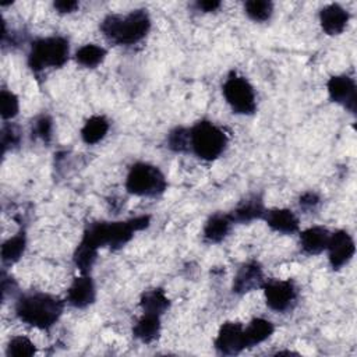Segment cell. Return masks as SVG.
Wrapping results in <instances>:
<instances>
[{"label": "cell", "mask_w": 357, "mask_h": 357, "mask_svg": "<svg viewBox=\"0 0 357 357\" xmlns=\"http://www.w3.org/2000/svg\"><path fill=\"white\" fill-rule=\"evenodd\" d=\"M331 233L322 226H312L300 233L301 250L310 255H318L328 247Z\"/></svg>", "instance_id": "17"}, {"label": "cell", "mask_w": 357, "mask_h": 357, "mask_svg": "<svg viewBox=\"0 0 357 357\" xmlns=\"http://www.w3.org/2000/svg\"><path fill=\"white\" fill-rule=\"evenodd\" d=\"M167 145L174 152H185L190 149V128L176 127L167 135Z\"/></svg>", "instance_id": "29"}, {"label": "cell", "mask_w": 357, "mask_h": 357, "mask_svg": "<svg viewBox=\"0 0 357 357\" xmlns=\"http://www.w3.org/2000/svg\"><path fill=\"white\" fill-rule=\"evenodd\" d=\"M53 6L59 13L66 14V13H73L78 7V3L73 0H60V1H54Z\"/></svg>", "instance_id": "33"}, {"label": "cell", "mask_w": 357, "mask_h": 357, "mask_svg": "<svg viewBox=\"0 0 357 357\" xmlns=\"http://www.w3.org/2000/svg\"><path fill=\"white\" fill-rule=\"evenodd\" d=\"M318 202H319V197L312 191H307L300 197V205L304 208H314L315 205H318Z\"/></svg>", "instance_id": "32"}, {"label": "cell", "mask_w": 357, "mask_h": 357, "mask_svg": "<svg viewBox=\"0 0 357 357\" xmlns=\"http://www.w3.org/2000/svg\"><path fill=\"white\" fill-rule=\"evenodd\" d=\"M273 331H275V326L271 321H268L265 318L251 319L250 324L247 326H244V336H245L247 349L265 342L268 337H271Z\"/></svg>", "instance_id": "20"}, {"label": "cell", "mask_w": 357, "mask_h": 357, "mask_svg": "<svg viewBox=\"0 0 357 357\" xmlns=\"http://www.w3.org/2000/svg\"><path fill=\"white\" fill-rule=\"evenodd\" d=\"M7 356L13 357H31L36 353L35 343L25 336H14L10 339L6 350Z\"/></svg>", "instance_id": "27"}, {"label": "cell", "mask_w": 357, "mask_h": 357, "mask_svg": "<svg viewBox=\"0 0 357 357\" xmlns=\"http://www.w3.org/2000/svg\"><path fill=\"white\" fill-rule=\"evenodd\" d=\"M52 119L46 114L38 117L33 124V132L43 141H49L52 137Z\"/></svg>", "instance_id": "30"}, {"label": "cell", "mask_w": 357, "mask_h": 357, "mask_svg": "<svg viewBox=\"0 0 357 357\" xmlns=\"http://www.w3.org/2000/svg\"><path fill=\"white\" fill-rule=\"evenodd\" d=\"M109 131V121L103 116L89 117L81 128V138L85 144L93 145L102 141Z\"/></svg>", "instance_id": "22"}, {"label": "cell", "mask_w": 357, "mask_h": 357, "mask_svg": "<svg viewBox=\"0 0 357 357\" xmlns=\"http://www.w3.org/2000/svg\"><path fill=\"white\" fill-rule=\"evenodd\" d=\"M149 226V216H137L119 222H96L86 227L82 240L85 244L99 250L105 245L116 250L127 244L135 231Z\"/></svg>", "instance_id": "1"}, {"label": "cell", "mask_w": 357, "mask_h": 357, "mask_svg": "<svg viewBox=\"0 0 357 357\" xmlns=\"http://www.w3.org/2000/svg\"><path fill=\"white\" fill-rule=\"evenodd\" d=\"M264 202L259 195L254 194L240 201L236 208L229 213L233 223H250L255 219L264 218L265 213Z\"/></svg>", "instance_id": "15"}, {"label": "cell", "mask_w": 357, "mask_h": 357, "mask_svg": "<svg viewBox=\"0 0 357 357\" xmlns=\"http://www.w3.org/2000/svg\"><path fill=\"white\" fill-rule=\"evenodd\" d=\"M215 349L225 356H234L247 349L244 326L240 322H225L215 337Z\"/></svg>", "instance_id": "9"}, {"label": "cell", "mask_w": 357, "mask_h": 357, "mask_svg": "<svg viewBox=\"0 0 357 357\" xmlns=\"http://www.w3.org/2000/svg\"><path fill=\"white\" fill-rule=\"evenodd\" d=\"M227 145V135L216 124L201 120L190 128V149L202 160L218 159Z\"/></svg>", "instance_id": "4"}, {"label": "cell", "mask_w": 357, "mask_h": 357, "mask_svg": "<svg viewBox=\"0 0 357 357\" xmlns=\"http://www.w3.org/2000/svg\"><path fill=\"white\" fill-rule=\"evenodd\" d=\"M96 258H98V250L82 241H79L73 257L74 264L81 273H89Z\"/></svg>", "instance_id": "25"}, {"label": "cell", "mask_w": 357, "mask_h": 357, "mask_svg": "<svg viewBox=\"0 0 357 357\" xmlns=\"http://www.w3.org/2000/svg\"><path fill=\"white\" fill-rule=\"evenodd\" d=\"M222 91L227 105L234 113L248 116L257 110L255 91L247 78L231 73L223 82Z\"/></svg>", "instance_id": "7"}, {"label": "cell", "mask_w": 357, "mask_h": 357, "mask_svg": "<svg viewBox=\"0 0 357 357\" xmlns=\"http://www.w3.org/2000/svg\"><path fill=\"white\" fill-rule=\"evenodd\" d=\"M326 251L331 266L333 269H340L349 264L356 252L354 240L346 230H337L331 233Z\"/></svg>", "instance_id": "11"}, {"label": "cell", "mask_w": 357, "mask_h": 357, "mask_svg": "<svg viewBox=\"0 0 357 357\" xmlns=\"http://www.w3.org/2000/svg\"><path fill=\"white\" fill-rule=\"evenodd\" d=\"M329 98L342 105L350 113H356L357 109V86L353 78L349 75H333L326 82Z\"/></svg>", "instance_id": "10"}, {"label": "cell", "mask_w": 357, "mask_h": 357, "mask_svg": "<svg viewBox=\"0 0 357 357\" xmlns=\"http://www.w3.org/2000/svg\"><path fill=\"white\" fill-rule=\"evenodd\" d=\"M151 18L145 10H134L126 15L110 14L102 24L103 35L117 45H134L148 33Z\"/></svg>", "instance_id": "3"}, {"label": "cell", "mask_w": 357, "mask_h": 357, "mask_svg": "<svg viewBox=\"0 0 357 357\" xmlns=\"http://www.w3.org/2000/svg\"><path fill=\"white\" fill-rule=\"evenodd\" d=\"M264 282H265L264 272L259 264L255 261L245 262L240 266V269L234 276L233 291L237 294H244L262 287Z\"/></svg>", "instance_id": "13"}, {"label": "cell", "mask_w": 357, "mask_h": 357, "mask_svg": "<svg viewBox=\"0 0 357 357\" xmlns=\"http://www.w3.org/2000/svg\"><path fill=\"white\" fill-rule=\"evenodd\" d=\"M197 7L205 13H211V11L218 10L220 7V3L216 0H205V1H198Z\"/></svg>", "instance_id": "34"}, {"label": "cell", "mask_w": 357, "mask_h": 357, "mask_svg": "<svg viewBox=\"0 0 357 357\" xmlns=\"http://www.w3.org/2000/svg\"><path fill=\"white\" fill-rule=\"evenodd\" d=\"M266 305L278 312L287 311L297 298V290L290 280H265L262 287Z\"/></svg>", "instance_id": "8"}, {"label": "cell", "mask_w": 357, "mask_h": 357, "mask_svg": "<svg viewBox=\"0 0 357 357\" xmlns=\"http://www.w3.org/2000/svg\"><path fill=\"white\" fill-rule=\"evenodd\" d=\"M64 303L46 293L21 296L15 304L17 317L38 329H50L61 317Z\"/></svg>", "instance_id": "2"}, {"label": "cell", "mask_w": 357, "mask_h": 357, "mask_svg": "<svg viewBox=\"0 0 357 357\" xmlns=\"http://www.w3.org/2000/svg\"><path fill=\"white\" fill-rule=\"evenodd\" d=\"M139 305L142 308V312L162 315L167 311L170 300L162 289H152L142 293L139 298Z\"/></svg>", "instance_id": "21"}, {"label": "cell", "mask_w": 357, "mask_h": 357, "mask_svg": "<svg viewBox=\"0 0 357 357\" xmlns=\"http://www.w3.org/2000/svg\"><path fill=\"white\" fill-rule=\"evenodd\" d=\"M160 329V315L144 312L142 317L134 325L132 335L144 343H152L159 337Z\"/></svg>", "instance_id": "19"}, {"label": "cell", "mask_w": 357, "mask_h": 357, "mask_svg": "<svg viewBox=\"0 0 357 357\" xmlns=\"http://www.w3.org/2000/svg\"><path fill=\"white\" fill-rule=\"evenodd\" d=\"M264 219L266 225L278 233L291 234L298 230V218L293 211L286 208H273L268 209L264 213Z\"/></svg>", "instance_id": "16"}, {"label": "cell", "mask_w": 357, "mask_h": 357, "mask_svg": "<svg viewBox=\"0 0 357 357\" xmlns=\"http://www.w3.org/2000/svg\"><path fill=\"white\" fill-rule=\"evenodd\" d=\"M233 222L229 213H215L204 225L202 237L206 243H220L230 231Z\"/></svg>", "instance_id": "18"}, {"label": "cell", "mask_w": 357, "mask_h": 357, "mask_svg": "<svg viewBox=\"0 0 357 357\" xmlns=\"http://www.w3.org/2000/svg\"><path fill=\"white\" fill-rule=\"evenodd\" d=\"M349 22V13L339 4H328L319 11V24L325 33L339 35Z\"/></svg>", "instance_id": "14"}, {"label": "cell", "mask_w": 357, "mask_h": 357, "mask_svg": "<svg viewBox=\"0 0 357 357\" xmlns=\"http://www.w3.org/2000/svg\"><path fill=\"white\" fill-rule=\"evenodd\" d=\"M26 248V236L24 231L7 238L1 245V259L6 264H14L20 261Z\"/></svg>", "instance_id": "23"}, {"label": "cell", "mask_w": 357, "mask_h": 357, "mask_svg": "<svg viewBox=\"0 0 357 357\" xmlns=\"http://www.w3.org/2000/svg\"><path fill=\"white\" fill-rule=\"evenodd\" d=\"M70 54L68 40L63 36H47L36 39L28 54V64L33 71L49 67H61Z\"/></svg>", "instance_id": "5"}, {"label": "cell", "mask_w": 357, "mask_h": 357, "mask_svg": "<svg viewBox=\"0 0 357 357\" xmlns=\"http://www.w3.org/2000/svg\"><path fill=\"white\" fill-rule=\"evenodd\" d=\"M96 298V289L88 273L77 276L67 290V303L75 308H85Z\"/></svg>", "instance_id": "12"}, {"label": "cell", "mask_w": 357, "mask_h": 357, "mask_svg": "<svg viewBox=\"0 0 357 357\" xmlns=\"http://www.w3.org/2000/svg\"><path fill=\"white\" fill-rule=\"evenodd\" d=\"M18 141H20V135H18V131L15 130V127L4 126L1 128V148H3V153L8 148L17 145Z\"/></svg>", "instance_id": "31"}, {"label": "cell", "mask_w": 357, "mask_h": 357, "mask_svg": "<svg viewBox=\"0 0 357 357\" xmlns=\"http://www.w3.org/2000/svg\"><path fill=\"white\" fill-rule=\"evenodd\" d=\"M245 14L257 22H262L271 18L273 13V4L268 0H250L244 4Z\"/></svg>", "instance_id": "26"}, {"label": "cell", "mask_w": 357, "mask_h": 357, "mask_svg": "<svg viewBox=\"0 0 357 357\" xmlns=\"http://www.w3.org/2000/svg\"><path fill=\"white\" fill-rule=\"evenodd\" d=\"M20 100L18 96L7 89L0 92V114L3 120H11L18 114Z\"/></svg>", "instance_id": "28"}, {"label": "cell", "mask_w": 357, "mask_h": 357, "mask_svg": "<svg viewBox=\"0 0 357 357\" xmlns=\"http://www.w3.org/2000/svg\"><path fill=\"white\" fill-rule=\"evenodd\" d=\"M166 187L167 181L160 169L145 162L132 165L126 178V190L138 197H158Z\"/></svg>", "instance_id": "6"}, {"label": "cell", "mask_w": 357, "mask_h": 357, "mask_svg": "<svg viewBox=\"0 0 357 357\" xmlns=\"http://www.w3.org/2000/svg\"><path fill=\"white\" fill-rule=\"evenodd\" d=\"M105 57H106V50L102 46H98L95 43L84 45L75 52V61L88 68L99 66L105 60Z\"/></svg>", "instance_id": "24"}]
</instances>
